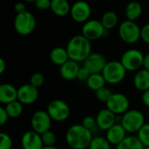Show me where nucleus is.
I'll list each match as a JSON object with an SVG mask.
<instances>
[{
  "label": "nucleus",
  "mask_w": 149,
  "mask_h": 149,
  "mask_svg": "<svg viewBox=\"0 0 149 149\" xmlns=\"http://www.w3.org/2000/svg\"><path fill=\"white\" fill-rule=\"evenodd\" d=\"M143 68L146 69L149 71V54H146L144 55V60H143Z\"/></svg>",
  "instance_id": "a19ab883"
},
{
  "label": "nucleus",
  "mask_w": 149,
  "mask_h": 149,
  "mask_svg": "<svg viewBox=\"0 0 149 149\" xmlns=\"http://www.w3.org/2000/svg\"><path fill=\"white\" fill-rule=\"evenodd\" d=\"M143 9L140 3L137 1L130 2L125 7V16L128 20L135 21L137 20L142 14Z\"/></svg>",
  "instance_id": "b1692460"
},
{
  "label": "nucleus",
  "mask_w": 149,
  "mask_h": 149,
  "mask_svg": "<svg viewBox=\"0 0 149 149\" xmlns=\"http://www.w3.org/2000/svg\"><path fill=\"white\" fill-rule=\"evenodd\" d=\"M14 10L16 12L17 14H19V13H25L26 11V6L23 2H17L14 6Z\"/></svg>",
  "instance_id": "ea45409f"
},
{
  "label": "nucleus",
  "mask_w": 149,
  "mask_h": 149,
  "mask_svg": "<svg viewBox=\"0 0 149 149\" xmlns=\"http://www.w3.org/2000/svg\"><path fill=\"white\" fill-rule=\"evenodd\" d=\"M50 9L58 17H64L70 13L71 6L67 0H51Z\"/></svg>",
  "instance_id": "4be33fe9"
},
{
  "label": "nucleus",
  "mask_w": 149,
  "mask_h": 149,
  "mask_svg": "<svg viewBox=\"0 0 149 149\" xmlns=\"http://www.w3.org/2000/svg\"><path fill=\"white\" fill-rule=\"evenodd\" d=\"M82 125L84 127H86L87 129H89L90 131H91L92 132L97 128L96 118L95 117H92V116H86V117H84L83 118Z\"/></svg>",
  "instance_id": "72a5a7b5"
},
{
  "label": "nucleus",
  "mask_w": 149,
  "mask_h": 149,
  "mask_svg": "<svg viewBox=\"0 0 149 149\" xmlns=\"http://www.w3.org/2000/svg\"><path fill=\"white\" fill-rule=\"evenodd\" d=\"M36 26V19L34 15L26 11L25 13L17 14L14 19V28L16 32L23 36L31 34Z\"/></svg>",
  "instance_id": "0eeeda50"
},
{
  "label": "nucleus",
  "mask_w": 149,
  "mask_h": 149,
  "mask_svg": "<svg viewBox=\"0 0 149 149\" xmlns=\"http://www.w3.org/2000/svg\"><path fill=\"white\" fill-rule=\"evenodd\" d=\"M8 118H9V117L6 113L5 107L0 106V126L5 125L7 122Z\"/></svg>",
  "instance_id": "4c0bfd02"
},
{
  "label": "nucleus",
  "mask_w": 149,
  "mask_h": 149,
  "mask_svg": "<svg viewBox=\"0 0 149 149\" xmlns=\"http://www.w3.org/2000/svg\"><path fill=\"white\" fill-rule=\"evenodd\" d=\"M143 53L136 48L125 51L120 58V62L127 72H137L143 68Z\"/></svg>",
  "instance_id": "423d86ee"
},
{
  "label": "nucleus",
  "mask_w": 149,
  "mask_h": 149,
  "mask_svg": "<svg viewBox=\"0 0 149 149\" xmlns=\"http://www.w3.org/2000/svg\"><path fill=\"white\" fill-rule=\"evenodd\" d=\"M34 4L39 10H47L50 8L51 0H36Z\"/></svg>",
  "instance_id": "c9c22d12"
},
{
  "label": "nucleus",
  "mask_w": 149,
  "mask_h": 149,
  "mask_svg": "<svg viewBox=\"0 0 149 149\" xmlns=\"http://www.w3.org/2000/svg\"><path fill=\"white\" fill-rule=\"evenodd\" d=\"M52 119L47 111H36L31 118V126L33 131L42 134L50 130L52 125Z\"/></svg>",
  "instance_id": "9b49d317"
},
{
  "label": "nucleus",
  "mask_w": 149,
  "mask_h": 149,
  "mask_svg": "<svg viewBox=\"0 0 149 149\" xmlns=\"http://www.w3.org/2000/svg\"><path fill=\"white\" fill-rule=\"evenodd\" d=\"M80 68V63L72 60H68L66 63L60 67V74L61 78L66 81L76 80Z\"/></svg>",
  "instance_id": "a211bd4d"
},
{
  "label": "nucleus",
  "mask_w": 149,
  "mask_h": 149,
  "mask_svg": "<svg viewBox=\"0 0 149 149\" xmlns=\"http://www.w3.org/2000/svg\"><path fill=\"white\" fill-rule=\"evenodd\" d=\"M127 71L120 62V61H108L101 73L108 84L115 85L122 83L125 77Z\"/></svg>",
  "instance_id": "20e7f679"
},
{
  "label": "nucleus",
  "mask_w": 149,
  "mask_h": 149,
  "mask_svg": "<svg viewBox=\"0 0 149 149\" xmlns=\"http://www.w3.org/2000/svg\"><path fill=\"white\" fill-rule=\"evenodd\" d=\"M70 15L74 21L84 24L90 20V17L91 15V8L85 0H79L72 5Z\"/></svg>",
  "instance_id": "f8f14e48"
},
{
  "label": "nucleus",
  "mask_w": 149,
  "mask_h": 149,
  "mask_svg": "<svg viewBox=\"0 0 149 149\" xmlns=\"http://www.w3.org/2000/svg\"><path fill=\"white\" fill-rule=\"evenodd\" d=\"M141 40L145 43L149 44V23L146 24L141 28Z\"/></svg>",
  "instance_id": "e433bc0d"
},
{
  "label": "nucleus",
  "mask_w": 149,
  "mask_h": 149,
  "mask_svg": "<svg viewBox=\"0 0 149 149\" xmlns=\"http://www.w3.org/2000/svg\"><path fill=\"white\" fill-rule=\"evenodd\" d=\"M132 83L135 89L141 92L149 90V71L142 68L135 72Z\"/></svg>",
  "instance_id": "aec40b11"
},
{
  "label": "nucleus",
  "mask_w": 149,
  "mask_h": 149,
  "mask_svg": "<svg viewBox=\"0 0 149 149\" xmlns=\"http://www.w3.org/2000/svg\"><path fill=\"white\" fill-rule=\"evenodd\" d=\"M21 146L23 149H42L44 146L41 135L33 130L27 131L22 135Z\"/></svg>",
  "instance_id": "dca6fc26"
},
{
  "label": "nucleus",
  "mask_w": 149,
  "mask_h": 149,
  "mask_svg": "<svg viewBox=\"0 0 149 149\" xmlns=\"http://www.w3.org/2000/svg\"><path fill=\"white\" fill-rule=\"evenodd\" d=\"M108 61L99 53H91L83 62V66L91 74H101Z\"/></svg>",
  "instance_id": "ddd939ff"
},
{
  "label": "nucleus",
  "mask_w": 149,
  "mask_h": 149,
  "mask_svg": "<svg viewBox=\"0 0 149 149\" xmlns=\"http://www.w3.org/2000/svg\"><path fill=\"white\" fill-rule=\"evenodd\" d=\"M101 23L105 30L109 31L111 29H113L118 22V17L115 12L108 11L104 13L101 18Z\"/></svg>",
  "instance_id": "a878e982"
},
{
  "label": "nucleus",
  "mask_w": 149,
  "mask_h": 149,
  "mask_svg": "<svg viewBox=\"0 0 149 149\" xmlns=\"http://www.w3.org/2000/svg\"><path fill=\"white\" fill-rule=\"evenodd\" d=\"M42 149H58L55 146H43Z\"/></svg>",
  "instance_id": "37998d69"
},
{
  "label": "nucleus",
  "mask_w": 149,
  "mask_h": 149,
  "mask_svg": "<svg viewBox=\"0 0 149 149\" xmlns=\"http://www.w3.org/2000/svg\"><path fill=\"white\" fill-rule=\"evenodd\" d=\"M91 76V73L84 67V66H81L79 71H78V74H77V79L81 81V82H85L88 80V78L90 77Z\"/></svg>",
  "instance_id": "f704fd0d"
},
{
  "label": "nucleus",
  "mask_w": 149,
  "mask_h": 149,
  "mask_svg": "<svg viewBox=\"0 0 149 149\" xmlns=\"http://www.w3.org/2000/svg\"><path fill=\"white\" fill-rule=\"evenodd\" d=\"M13 146V139L9 134L0 132V149H11Z\"/></svg>",
  "instance_id": "2f4dec72"
},
{
  "label": "nucleus",
  "mask_w": 149,
  "mask_h": 149,
  "mask_svg": "<svg viewBox=\"0 0 149 149\" xmlns=\"http://www.w3.org/2000/svg\"><path fill=\"white\" fill-rule=\"evenodd\" d=\"M140 99H141L142 104H143L146 108H149V90H147V91L142 92L141 97H140Z\"/></svg>",
  "instance_id": "58836bf2"
},
{
  "label": "nucleus",
  "mask_w": 149,
  "mask_h": 149,
  "mask_svg": "<svg viewBox=\"0 0 149 149\" xmlns=\"http://www.w3.org/2000/svg\"><path fill=\"white\" fill-rule=\"evenodd\" d=\"M49 58H50V61L54 65L59 66V67L62 66L64 63H66L69 60L66 47H56L53 48L50 52Z\"/></svg>",
  "instance_id": "412c9836"
},
{
  "label": "nucleus",
  "mask_w": 149,
  "mask_h": 149,
  "mask_svg": "<svg viewBox=\"0 0 149 149\" xmlns=\"http://www.w3.org/2000/svg\"><path fill=\"white\" fill-rule=\"evenodd\" d=\"M66 49L69 60L81 63L84 62L92 53L91 41H90L82 34L76 35L68 40Z\"/></svg>",
  "instance_id": "f03ea898"
},
{
  "label": "nucleus",
  "mask_w": 149,
  "mask_h": 149,
  "mask_svg": "<svg viewBox=\"0 0 149 149\" xmlns=\"http://www.w3.org/2000/svg\"><path fill=\"white\" fill-rule=\"evenodd\" d=\"M39 98V90L30 84L21 85L18 89V100L24 105L35 103Z\"/></svg>",
  "instance_id": "4468645a"
},
{
  "label": "nucleus",
  "mask_w": 149,
  "mask_h": 149,
  "mask_svg": "<svg viewBox=\"0 0 149 149\" xmlns=\"http://www.w3.org/2000/svg\"><path fill=\"white\" fill-rule=\"evenodd\" d=\"M144 149H149V146H148V147H145Z\"/></svg>",
  "instance_id": "a18cd8bd"
},
{
  "label": "nucleus",
  "mask_w": 149,
  "mask_h": 149,
  "mask_svg": "<svg viewBox=\"0 0 149 149\" xmlns=\"http://www.w3.org/2000/svg\"><path fill=\"white\" fill-rule=\"evenodd\" d=\"M137 138L145 147L149 146V123H146L136 134Z\"/></svg>",
  "instance_id": "c85d7f7f"
},
{
  "label": "nucleus",
  "mask_w": 149,
  "mask_h": 149,
  "mask_svg": "<svg viewBox=\"0 0 149 149\" xmlns=\"http://www.w3.org/2000/svg\"><path fill=\"white\" fill-rule=\"evenodd\" d=\"M93 139V132L82 124H74L68 127L65 139L70 149H88Z\"/></svg>",
  "instance_id": "f257e3e1"
},
{
  "label": "nucleus",
  "mask_w": 149,
  "mask_h": 149,
  "mask_svg": "<svg viewBox=\"0 0 149 149\" xmlns=\"http://www.w3.org/2000/svg\"><path fill=\"white\" fill-rule=\"evenodd\" d=\"M41 135V139L43 142V145L45 146H53L55 145L57 138L56 135L54 132H52L51 130L40 134Z\"/></svg>",
  "instance_id": "7c9ffc66"
},
{
  "label": "nucleus",
  "mask_w": 149,
  "mask_h": 149,
  "mask_svg": "<svg viewBox=\"0 0 149 149\" xmlns=\"http://www.w3.org/2000/svg\"><path fill=\"white\" fill-rule=\"evenodd\" d=\"M6 68V61H5L2 57H0V74H2L5 72Z\"/></svg>",
  "instance_id": "79ce46f5"
},
{
  "label": "nucleus",
  "mask_w": 149,
  "mask_h": 149,
  "mask_svg": "<svg viewBox=\"0 0 149 149\" xmlns=\"http://www.w3.org/2000/svg\"><path fill=\"white\" fill-rule=\"evenodd\" d=\"M44 81H45V77L43 74L40 72H36L31 76L29 84H32L33 86H34L35 88L39 89L40 87H41L43 85Z\"/></svg>",
  "instance_id": "473e14b6"
},
{
  "label": "nucleus",
  "mask_w": 149,
  "mask_h": 149,
  "mask_svg": "<svg viewBox=\"0 0 149 149\" xmlns=\"http://www.w3.org/2000/svg\"><path fill=\"white\" fill-rule=\"evenodd\" d=\"M18 100V89L10 84H1L0 85V103L7 104Z\"/></svg>",
  "instance_id": "6ab92c4d"
},
{
  "label": "nucleus",
  "mask_w": 149,
  "mask_h": 149,
  "mask_svg": "<svg viewBox=\"0 0 149 149\" xmlns=\"http://www.w3.org/2000/svg\"><path fill=\"white\" fill-rule=\"evenodd\" d=\"M145 146L136 135H127L125 139L116 146L115 149H144Z\"/></svg>",
  "instance_id": "5701e85b"
},
{
  "label": "nucleus",
  "mask_w": 149,
  "mask_h": 149,
  "mask_svg": "<svg viewBox=\"0 0 149 149\" xmlns=\"http://www.w3.org/2000/svg\"><path fill=\"white\" fill-rule=\"evenodd\" d=\"M97 128L106 132L115 124H117V115L111 112L107 108L100 110L96 115Z\"/></svg>",
  "instance_id": "2eb2a0df"
},
{
  "label": "nucleus",
  "mask_w": 149,
  "mask_h": 149,
  "mask_svg": "<svg viewBox=\"0 0 149 149\" xmlns=\"http://www.w3.org/2000/svg\"><path fill=\"white\" fill-rule=\"evenodd\" d=\"M108 31L104 29L100 20L90 19L85 22L82 27V35H84L90 41L97 40L105 36Z\"/></svg>",
  "instance_id": "9d476101"
},
{
  "label": "nucleus",
  "mask_w": 149,
  "mask_h": 149,
  "mask_svg": "<svg viewBox=\"0 0 149 149\" xmlns=\"http://www.w3.org/2000/svg\"><path fill=\"white\" fill-rule=\"evenodd\" d=\"M25 1H26V2H35L36 0H25Z\"/></svg>",
  "instance_id": "c03bdc74"
},
{
  "label": "nucleus",
  "mask_w": 149,
  "mask_h": 149,
  "mask_svg": "<svg viewBox=\"0 0 149 149\" xmlns=\"http://www.w3.org/2000/svg\"><path fill=\"white\" fill-rule=\"evenodd\" d=\"M105 104L106 108L117 116H122L130 110V100L128 97L120 92L113 93Z\"/></svg>",
  "instance_id": "1a4fd4ad"
},
{
  "label": "nucleus",
  "mask_w": 149,
  "mask_h": 149,
  "mask_svg": "<svg viewBox=\"0 0 149 149\" xmlns=\"http://www.w3.org/2000/svg\"><path fill=\"white\" fill-rule=\"evenodd\" d=\"M145 116L142 111L137 109H130L121 116L120 124L130 135H133L146 124Z\"/></svg>",
  "instance_id": "7ed1b4c3"
},
{
  "label": "nucleus",
  "mask_w": 149,
  "mask_h": 149,
  "mask_svg": "<svg viewBox=\"0 0 149 149\" xmlns=\"http://www.w3.org/2000/svg\"><path fill=\"white\" fill-rule=\"evenodd\" d=\"M86 85L90 90L96 92L98 90L105 87L106 82L102 74H91L86 81Z\"/></svg>",
  "instance_id": "393cba45"
},
{
  "label": "nucleus",
  "mask_w": 149,
  "mask_h": 149,
  "mask_svg": "<svg viewBox=\"0 0 149 149\" xmlns=\"http://www.w3.org/2000/svg\"><path fill=\"white\" fill-rule=\"evenodd\" d=\"M5 109L9 118H19L22 114L23 104L19 100H15L12 103L6 104Z\"/></svg>",
  "instance_id": "bb28decb"
},
{
  "label": "nucleus",
  "mask_w": 149,
  "mask_h": 149,
  "mask_svg": "<svg viewBox=\"0 0 149 149\" xmlns=\"http://www.w3.org/2000/svg\"><path fill=\"white\" fill-rule=\"evenodd\" d=\"M88 149H111V145L105 137L96 136L93 137Z\"/></svg>",
  "instance_id": "cd10ccee"
},
{
  "label": "nucleus",
  "mask_w": 149,
  "mask_h": 149,
  "mask_svg": "<svg viewBox=\"0 0 149 149\" xmlns=\"http://www.w3.org/2000/svg\"><path fill=\"white\" fill-rule=\"evenodd\" d=\"M118 1H121V0H118Z\"/></svg>",
  "instance_id": "de8ad7c7"
},
{
  "label": "nucleus",
  "mask_w": 149,
  "mask_h": 149,
  "mask_svg": "<svg viewBox=\"0 0 149 149\" xmlns=\"http://www.w3.org/2000/svg\"><path fill=\"white\" fill-rule=\"evenodd\" d=\"M112 94H113V92L111 91V89H109L108 87L105 86V87L98 90L97 91H96L95 97L97 99V101L106 104V102L109 100V98L111 97Z\"/></svg>",
  "instance_id": "c756f323"
},
{
  "label": "nucleus",
  "mask_w": 149,
  "mask_h": 149,
  "mask_svg": "<svg viewBox=\"0 0 149 149\" xmlns=\"http://www.w3.org/2000/svg\"><path fill=\"white\" fill-rule=\"evenodd\" d=\"M105 134L106 139L110 142L111 146H118L120 142H122L125 138L127 136V132L122 126L120 123L115 124L109 130H107Z\"/></svg>",
  "instance_id": "f3484780"
},
{
  "label": "nucleus",
  "mask_w": 149,
  "mask_h": 149,
  "mask_svg": "<svg viewBox=\"0 0 149 149\" xmlns=\"http://www.w3.org/2000/svg\"><path fill=\"white\" fill-rule=\"evenodd\" d=\"M47 112L53 121L64 122L69 118L71 110L65 101L61 99H54L48 104Z\"/></svg>",
  "instance_id": "6e6552de"
},
{
  "label": "nucleus",
  "mask_w": 149,
  "mask_h": 149,
  "mask_svg": "<svg viewBox=\"0 0 149 149\" xmlns=\"http://www.w3.org/2000/svg\"><path fill=\"white\" fill-rule=\"evenodd\" d=\"M118 35L126 44H135L141 39V28L135 21L125 20L118 27Z\"/></svg>",
  "instance_id": "39448f33"
},
{
  "label": "nucleus",
  "mask_w": 149,
  "mask_h": 149,
  "mask_svg": "<svg viewBox=\"0 0 149 149\" xmlns=\"http://www.w3.org/2000/svg\"><path fill=\"white\" fill-rule=\"evenodd\" d=\"M0 85H1V82H0Z\"/></svg>",
  "instance_id": "49530a36"
}]
</instances>
